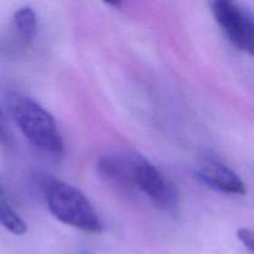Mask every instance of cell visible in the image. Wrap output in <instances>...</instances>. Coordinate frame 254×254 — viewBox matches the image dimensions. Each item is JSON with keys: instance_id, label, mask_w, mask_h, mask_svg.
<instances>
[{"instance_id": "obj_2", "label": "cell", "mask_w": 254, "mask_h": 254, "mask_svg": "<svg viewBox=\"0 0 254 254\" xmlns=\"http://www.w3.org/2000/svg\"><path fill=\"white\" fill-rule=\"evenodd\" d=\"M49 210L61 222L89 233L101 232L102 222L88 198L77 188L51 180L45 188Z\"/></svg>"}, {"instance_id": "obj_8", "label": "cell", "mask_w": 254, "mask_h": 254, "mask_svg": "<svg viewBox=\"0 0 254 254\" xmlns=\"http://www.w3.org/2000/svg\"><path fill=\"white\" fill-rule=\"evenodd\" d=\"M0 145L4 148H11L14 145V136L1 109H0Z\"/></svg>"}, {"instance_id": "obj_5", "label": "cell", "mask_w": 254, "mask_h": 254, "mask_svg": "<svg viewBox=\"0 0 254 254\" xmlns=\"http://www.w3.org/2000/svg\"><path fill=\"white\" fill-rule=\"evenodd\" d=\"M195 171L198 180L213 190L230 195L246 193V185L242 179L230 166L217 159H202Z\"/></svg>"}, {"instance_id": "obj_4", "label": "cell", "mask_w": 254, "mask_h": 254, "mask_svg": "<svg viewBox=\"0 0 254 254\" xmlns=\"http://www.w3.org/2000/svg\"><path fill=\"white\" fill-rule=\"evenodd\" d=\"M211 10L227 39L241 51L253 55L254 24L253 15L238 2L216 0L211 2Z\"/></svg>"}, {"instance_id": "obj_3", "label": "cell", "mask_w": 254, "mask_h": 254, "mask_svg": "<svg viewBox=\"0 0 254 254\" xmlns=\"http://www.w3.org/2000/svg\"><path fill=\"white\" fill-rule=\"evenodd\" d=\"M133 189L145 193L151 202L163 210L171 211L178 207L176 188L164 178L163 174L144 156L130 154L128 156Z\"/></svg>"}, {"instance_id": "obj_1", "label": "cell", "mask_w": 254, "mask_h": 254, "mask_svg": "<svg viewBox=\"0 0 254 254\" xmlns=\"http://www.w3.org/2000/svg\"><path fill=\"white\" fill-rule=\"evenodd\" d=\"M7 107L27 140L40 150L52 155H61L64 141L55 119L36 101L21 94L7 97Z\"/></svg>"}, {"instance_id": "obj_6", "label": "cell", "mask_w": 254, "mask_h": 254, "mask_svg": "<svg viewBox=\"0 0 254 254\" xmlns=\"http://www.w3.org/2000/svg\"><path fill=\"white\" fill-rule=\"evenodd\" d=\"M12 25L21 44L24 46L31 44L37 30V19L34 10L30 6L17 9L12 16Z\"/></svg>"}, {"instance_id": "obj_9", "label": "cell", "mask_w": 254, "mask_h": 254, "mask_svg": "<svg viewBox=\"0 0 254 254\" xmlns=\"http://www.w3.org/2000/svg\"><path fill=\"white\" fill-rule=\"evenodd\" d=\"M238 240L242 242V245L247 248L250 252H253V233L248 228H241L237 232Z\"/></svg>"}, {"instance_id": "obj_7", "label": "cell", "mask_w": 254, "mask_h": 254, "mask_svg": "<svg viewBox=\"0 0 254 254\" xmlns=\"http://www.w3.org/2000/svg\"><path fill=\"white\" fill-rule=\"evenodd\" d=\"M0 226L15 236H22L27 231L26 223L12 210L1 186H0Z\"/></svg>"}]
</instances>
